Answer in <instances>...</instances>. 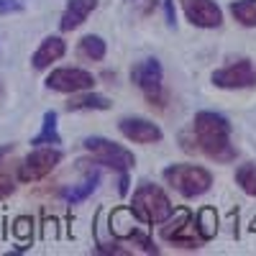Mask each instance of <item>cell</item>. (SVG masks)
<instances>
[{
    "label": "cell",
    "instance_id": "obj_1",
    "mask_svg": "<svg viewBox=\"0 0 256 256\" xmlns=\"http://www.w3.org/2000/svg\"><path fill=\"white\" fill-rule=\"evenodd\" d=\"M192 134H195V141L200 146V152L212 159L228 164L236 159V148L230 144V120L216 110H200L195 113V120H192Z\"/></svg>",
    "mask_w": 256,
    "mask_h": 256
},
{
    "label": "cell",
    "instance_id": "obj_2",
    "mask_svg": "<svg viewBox=\"0 0 256 256\" xmlns=\"http://www.w3.org/2000/svg\"><path fill=\"white\" fill-rule=\"evenodd\" d=\"M128 210L134 212V218L138 223H146V226H162L174 216L172 200L166 198V192L159 184H152V182H144L136 187Z\"/></svg>",
    "mask_w": 256,
    "mask_h": 256
},
{
    "label": "cell",
    "instance_id": "obj_3",
    "mask_svg": "<svg viewBox=\"0 0 256 256\" xmlns=\"http://www.w3.org/2000/svg\"><path fill=\"white\" fill-rule=\"evenodd\" d=\"M162 177L169 187L177 190L187 200L205 195L212 187V174L205 166H198V164H169L162 172Z\"/></svg>",
    "mask_w": 256,
    "mask_h": 256
},
{
    "label": "cell",
    "instance_id": "obj_4",
    "mask_svg": "<svg viewBox=\"0 0 256 256\" xmlns=\"http://www.w3.org/2000/svg\"><path fill=\"white\" fill-rule=\"evenodd\" d=\"M84 152H88L98 164L108 166V169H116V172H131L136 166V156L134 152H128L126 146L110 141V138H102V136H88L82 141Z\"/></svg>",
    "mask_w": 256,
    "mask_h": 256
},
{
    "label": "cell",
    "instance_id": "obj_5",
    "mask_svg": "<svg viewBox=\"0 0 256 256\" xmlns=\"http://www.w3.org/2000/svg\"><path fill=\"white\" fill-rule=\"evenodd\" d=\"M64 159L62 154V148L56 146H34V152L18 164L16 169V180L18 182H38V180H44L46 174H52L54 169L59 166V162Z\"/></svg>",
    "mask_w": 256,
    "mask_h": 256
},
{
    "label": "cell",
    "instance_id": "obj_6",
    "mask_svg": "<svg viewBox=\"0 0 256 256\" xmlns=\"http://www.w3.org/2000/svg\"><path fill=\"white\" fill-rule=\"evenodd\" d=\"M131 80H134L136 88L146 95L148 102L162 105V98H164V70H162V62L156 56L141 59L131 70Z\"/></svg>",
    "mask_w": 256,
    "mask_h": 256
},
{
    "label": "cell",
    "instance_id": "obj_7",
    "mask_svg": "<svg viewBox=\"0 0 256 256\" xmlns=\"http://www.w3.org/2000/svg\"><path fill=\"white\" fill-rule=\"evenodd\" d=\"M212 84L220 90H248L256 88V64L251 59H238L223 70L212 72Z\"/></svg>",
    "mask_w": 256,
    "mask_h": 256
},
{
    "label": "cell",
    "instance_id": "obj_8",
    "mask_svg": "<svg viewBox=\"0 0 256 256\" xmlns=\"http://www.w3.org/2000/svg\"><path fill=\"white\" fill-rule=\"evenodd\" d=\"M162 238H164L166 244L180 246V248H200V246L205 244L198 223L192 220V216H190L187 210L180 212L172 223H166V226L162 228Z\"/></svg>",
    "mask_w": 256,
    "mask_h": 256
},
{
    "label": "cell",
    "instance_id": "obj_9",
    "mask_svg": "<svg viewBox=\"0 0 256 256\" xmlns=\"http://www.w3.org/2000/svg\"><path fill=\"white\" fill-rule=\"evenodd\" d=\"M46 88L54 92H82V90H92L95 88V77L88 70H80V67H59L46 77Z\"/></svg>",
    "mask_w": 256,
    "mask_h": 256
},
{
    "label": "cell",
    "instance_id": "obj_10",
    "mask_svg": "<svg viewBox=\"0 0 256 256\" xmlns=\"http://www.w3.org/2000/svg\"><path fill=\"white\" fill-rule=\"evenodd\" d=\"M184 18L198 28H218L223 24V10L216 0H180Z\"/></svg>",
    "mask_w": 256,
    "mask_h": 256
},
{
    "label": "cell",
    "instance_id": "obj_11",
    "mask_svg": "<svg viewBox=\"0 0 256 256\" xmlns=\"http://www.w3.org/2000/svg\"><path fill=\"white\" fill-rule=\"evenodd\" d=\"M118 131L128 138V141H134V144H159L164 138V131L154 123V120H148V118H123L118 123Z\"/></svg>",
    "mask_w": 256,
    "mask_h": 256
},
{
    "label": "cell",
    "instance_id": "obj_12",
    "mask_svg": "<svg viewBox=\"0 0 256 256\" xmlns=\"http://www.w3.org/2000/svg\"><path fill=\"white\" fill-rule=\"evenodd\" d=\"M64 52H67V44H64L62 36H46L44 41L38 44V49L34 52L31 56V67L34 70H49L54 62H59L64 56Z\"/></svg>",
    "mask_w": 256,
    "mask_h": 256
},
{
    "label": "cell",
    "instance_id": "obj_13",
    "mask_svg": "<svg viewBox=\"0 0 256 256\" xmlns=\"http://www.w3.org/2000/svg\"><path fill=\"white\" fill-rule=\"evenodd\" d=\"M95 8H98V0H70L67 8H64V13H62L59 28H62V31H74V28H80Z\"/></svg>",
    "mask_w": 256,
    "mask_h": 256
},
{
    "label": "cell",
    "instance_id": "obj_14",
    "mask_svg": "<svg viewBox=\"0 0 256 256\" xmlns=\"http://www.w3.org/2000/svg\"><path fill=\"white\" fill-rule=\"evenodd\" d=\"M110 108V100L105 95L90 92V90H82L74 92V98L67 102V110L70 113H82V110H108Z\"/></svg>",
    "mask_w": 256,
    "mask_h": 256
},
{
    "label": "cell",
    "instance_id": "obj_15",
    "mask_svg": "<svg viewBox=\"0 0 256 256\" xmlns=\"http://www.w3.org/2000/svg\"><path fill=\"white\" fill-rule=\"evenodd\" d=\"M100 180H102L100 169H90L82 184H77V187H72V190L64 192V200H67V205H80V202H84V200H88V198L92 195V192L98 190Z\"/></svg>",
    "mask_w": 256,
    "mask_h": 256
},
{
    "label": "cell",
    "instance_id": "obj_16",
    "mask_svg": "<svg viewBox=\"0 0 256 256\" xmlns=\"http://www.w3.org/2000/svg\"><path fill=\"white\" fill-rule=\"evenodd\" d=\"M56 144H62L56 110H46L44 113V123H41V131H38V136L31 138V146H56Z\"/></svg>",
    "mask_w": 256,
    "mask_h": 256
},
{
    "label": "cell",
    "instance_id": "obj_17",
    "mask_svg": "<svg viewBox=\"0 0 256 256\" xmlns=\"http://www.w3.org/2000/svg\"><path fill=\"white\" fill-rule=\"evenodd\" d=\"M230 13L246 28H256V0H233Z\"/></svg>",
    "mask_w": 256,
    "mask_h": 256
},
{
    "label": "cell",
    "instance_id": "obj_18",
    "mask_svg": "<svg viewBox=\"0 0 256 256\" xmlns=\"http://www.w3.org/2000/svg\"><path fill=\"white\" fill-rule=\"evenodd\" d=\"M105 54H108V46H105V41L100 36H84L80 41V56L90 59V62H102Z\"/></svg>",
    "mask_w": 256,
    "mask_h": 256
},
{
    "label": "cell",
    "instance_id": "obj_19",
    "mask_svg": "<svg viewBox=\"0 0 256 256\" xmlns=\"http://www.w3.org/2000/svg\"><path fill=\"white\" fill-rule=\"evenodd\" d=\"M236 182L246 195L256 198V164H241L236 169Z\"/></svg>",
    "mask_w": 256,
    "mask_h": 256
},
{
    "label": "cell",
    "instance_id": "obj_20",
    "mask_svg": "<svg viewBox=\"0 0 256 256\" xmlns=\"http://www.w3.org/2000/svg\"><path fill=\"white\" fill-rule=\"evenodd\" d=\"M13 192H16V180L8 172H0V200L10 198Z\"/></svg>",
    "mask_w": 256,
    "mask_h": 256
},
{
    "label": "cell",
    "instance_id": "obj_21",
    "mask_svg": "<svg viewBox=\"0 0 256 256\" xmlns=\"http://www.w3.org/2000/svg\"><path fill=\"white\" fill-rule=\"evenodd\" d=\"M26 8L24 0H0V16H8V13H20Z\"/></svg>",
    "mask_w": 256,
    "mask_h": 256
},
{
    "label": "cell",
    "instance_id": "obj_22",
    "mask_svg": "<svg viewBox=\"0 0 256 256\" xmlns=\"http://www.w3.org/2000/svg\"><path fill=\"white\" fill-rule=\"evenodd\" d=\"M164 18H166V26L174 28L177 26V13H174V0H164Z\"/></svg>",
    "mask_w": 256,
    "mask_h": 256
},
{
    "label": "cell",
    "instance_id": "obj_23",
    "mask_svg": "<svg viewBox=\"0 0 256 256\" xmlns=\"http://www.w3.org/2000/svg\"><path fill=\"white\" fill-rule=\"evenodd\" d=\"M118 192L128 195V172H120V182H118Z\"/></svg>",
    "mask_w": 256,
    "mask_h": 256
},
{
    "label": "cell",
    "instance_id": "obj_24",
    "mask_svg": "<svg viewBox=\"0 0 256 256\" xmlns=\"http://www.w3.org/2000/svg\"><path fill=\"white\" fill-rule=\"evenodd\" d=\"M8 154H13V144H3V146H0V164L6 162Z\"/></svg>",
    "mask_w": 256,
    "mask_h": 256
},
{
    "label": "cell",
    "instance_id": "obj_25",
    "mask_svg": "<svg viewBox=\"0 0 256 256\" xmlns=\"http://www.w3.org/2000/svg\"><path fill=\"white\" fill-rule=\"evenodd\" d=\"M0 95H3V88H0Z\"/></svg>",
    "mask_w": 256,
    "mask_h": 256
}]
</instances>
